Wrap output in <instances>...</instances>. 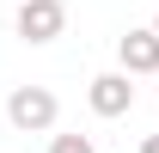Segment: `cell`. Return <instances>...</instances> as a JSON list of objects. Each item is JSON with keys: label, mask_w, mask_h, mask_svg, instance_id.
Instances as JSON below:
<instances>
[{"label": "cell", "mask_w": 159, "mask_h": 153, "mask_svg": "<svg viewBox=\"0 0 159 153\" xmlns=\"http://www.w3.org/2000/svg\"><path fill=\"white\" fill-rule=\"evenodd\" d=\"M6 116H12V129L19 135H43V129H55V92L49 86H12V98H6Z\"/></svg>", "instance_id": "cell-1"}, {"label": "cell", "mask_w": 159, "mask_h": 153, "mask_svg": "<svg viewBox=\"0 0 159 153\" xmlns=\"http://www.w3.org/2000/svg\"><path fill=\"white\" fill-rule=\"evenodd\" d=\"M19 37L25 43H55L61 31H67V6L61 0H19Z\"/></svg>", "instance_id": "cell-2"}, {"label": "cell", "mask_w": 159, "mask_h": 153, "mask_svg": "<svg viewBox=\"0 0 159 153\" xmlns=\"http://www.w3.org/2000/svg\"><path fill=\"white\" fill-rule=\"evenodd\" d=\"M86 104L98 116H129L135 110V74H98L86 86Z\"/></svg>", "instance_id": "cell-3"}, {"label": "cell", "mask_w": 159, "mask_h": 153, "mask_svg": "<svg viewBox=\"0 0 159 153\" xmlns=\"http://www.w3.org/2000/svg\"><path fill=\"white\" fill-rule=\"evenodd\" d=\"M116 61H122V74H159V31L153 25L122 31L116 37Z\"/></svg>", "instance_id": "cell-4"}, {"label": "cell", "mask_w": 159, "mask_h": 153, "mask_svg": "<svg viewBox=\"0 0 159 153\" xmlns=\"http://www.w3.org/2000/svg\"><path fill=\"white\" fill-rule=\"evenodd\" d=\"M49 153H98V147H92L86 135H55V141H49Z\"/></svg>", "instance_id": "cell-5"}, {"label": "cell", "mask_w": 159, "mask_h": 153, "mask_svg": "<svg viewBox=\"0 0 159 153\" xmlns=\"http://www.w3.org/2000/svg\"><path fill=\"white\" fill-rule=\"evenodd\" d=\"M141 153H159V135H147V141H141Z\"/></svg>", "instance_id": "cell-6"}, {"label": "cell", "mask_w": 159, "mask_h": 153, "mask_svg": "<svg viewBox=\"0 0 159 153\" xmlns=\"http://www.w3.org/2000/svg\"><path fill=\"white\" fill-rule=\"evenodd\" d=\"M153 31H159V19H153Z\"/></svg>", "instance_id": "cell-7"}, {"label": "cell", "mask_w": 159, "mask_h": 153, "mask_svg": "<svg viewBox=\"0 0 159 153\" xmlns=\"http://www.w3.org/2000/svg\"><path fill=\"white\" fill-rule=\"evenodd\" d=\"M153 80H159V74H153Z\"/></svg>", "instance_id": "cell-8"}]
</instances>
